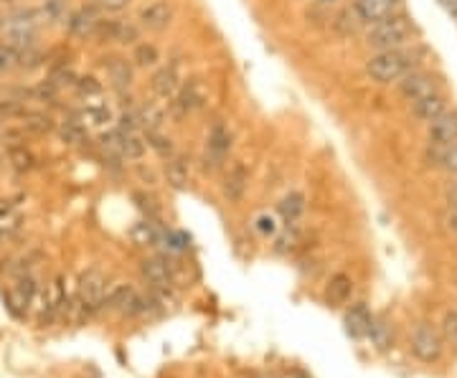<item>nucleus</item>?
I'll use <instances>...</instances> for the list:
<instances>
[{
	"label": "nucleus",
	"instance_id": "obj_23",
	"mask_svg": "<svg viewBox=\"0 0 457 378\" xmlns=\"http://www.w3.org/2000/svg\"><path fill=\"white\" fill-rule=\"evenodd\" d=\"M74 120L89 132L92 127H105V125L112 120V112L102 105H89V107H84V110L76 112Z\"/></svg>",
	"mask_w": 457,
	"mask_h": 378
},
{
	"label": "nucleus",
	"instance_id": "obj_29",
	"mask_svg": "<svg viewBox=\"0 0 457 378\" xmlns=\"http://www.w3.org/2000/svg\"><path fill=\"white\" fill-rule=\"evenodd\" d=\"M24 130L26 132H34V135H46V132H53L56 130V122H53V117L43 115V112H24Z\"/></svg>",
	"mask_w": 457,
	"mask_h": 378
},
{
	"label": "nucleus",
	"instance_id": "obj_43",
	"mask_svg": "<svg viewBox=\"0 0 457 378\" xmlns=\"http://www.w3.org/2000/svg\"><path fill=\"white\" fill-rule=\"evenodd\" d=\"M445 196H447V204H450L452 209H457V175H455V181H452L450 186H447Z\"/></svg>",
	"mask_w": 457,
	"mask_h": 378
},
{
	"label": "nucleus",
	"instance_id": "obj_12",
	"mask_svg": "<svg viewBox=\"0 0 457 378\" xmlns=\"http://www.w3.org/2000/svg\"><path fill=\"white\" fill-rule=\"evenodd\" d=\"M353 11L359 13L361 23H379V21H386V18L396 16L399 13V0H356L353 3Z\"/></svg>",
	"mask_w": 457,
	"mask_h": 378
},
{
	"label": "nucleus",
	"instance_id": "obj_41",
	"mask_svg": "<svg viewBox=\"0 0 457 378\" xmlns=\"http://www.w3.org/2000/svg\"><path fill=\"white\" fill-rule=\"evenodd\" d=\"M97 6L107 13H122L130 6V0H97Z\"/></svg>",
	"mask_w": 457,
	"mask_h": 378
},
{
	"label": "nucleus",
	"instance_id": "obj_20",
	"mask_svg": "<svg viewBox=\"0 0 457 378\" xmlns=\"http://www.w3.org/2000/svg\"><path fill=\"white\" fill-rule=\"evenodd\" d=\"M165 181H168L175 191H183V188L188 186V181H191V165H188V160H185L183 155H178V152L165 160Z\"/></svg>",
	"mask_w": 457,
	"mask_h": 378
},
{
	"label": "nucleus",
	"instance_id": "obj_19",
	"mask_svg": "<svg viewBox=\"0 0 457 378\" xmlns=\"http://www.w3.org/2000/svg\"><path fill=\"white\" fill-rule=\"evenodd\" d=\"M133 61H128V58H112L110 64H107V79H110L112 89L120 94H125L130 87H133Z\"/></svg>",
	"mask_w": 457,
	"mask_h": 378
},
{
	"label": "nucleus",
	"instance_id": "obj_33",
	"mask_svg": "<svg viewBox=\"0 0 457 378\" xmlns=\"http://www.w3.org/2000/svg\"><path fill=\"white\" fill-rule=\"evenodd\" d=\"M138 41H140V26L133 23V21H122V18H117L115 43H122V46H135Z\"/></svg>",
	"mask_w": 457,
	"mask_h": 378
},
{
	"label": "nucleus",
	"instance_id": "obj_17",
	"mask_svg": "<svg viewBox=\"0 0 457 378\" xmlns=\"http://www.w3.org/2000/svg\"><path fill=\"white\" fill-rule=\"evenodd\" d=\"M135 115H138V122L143 132L163 130V125L168 120V110H165L160 102H143L140 107H135Z\"/></svg>",
	"mask_w": 457,
	"mask_h": 378
},
{
	"label": "nucleus",
	"instance_id": "obj_27",
	"mask_svg": "<svg viewBox=\"0 0 457 378\" xmlns=\"http://www.w3.org/2000/svg\"><path fill=\"white\" fill-rule=\"evenodd\" d=\"M133 64L138 69H153L160 64V48L150 41H138L133 46Z\"/></svg>",
	"mask_w": 457,
	"mask_h": 378
},
{
	"label": "nucleus",
	"instance_id": "obj_21",
	"mask_svg": "<svg viewBox=\"0 0 457 378\" xmlns=\"http://www.w3.org/2000/svg\"><path fill=\"white\" fill-rule=\"evenodd\" d=\"M371 322H374V317H371V313L366 310L364 303L353 305V308L348 310V315H346V330H348V335L356 337V340H359V337L369 335Z\"/></svg>",
	"mask_w": 457,
	"mask_h": 378
},
{
	"label": "nucleus",
	"instance_id": "obj_35",
	"mask_svg": "<svg viewBox=\"0 0 457 378\" xmlns=\"http://www.w3.org/2000/svg\"><path fill=\"white\" fill-rule=\"evenodd\" d=\"M369 337H371V340H374V345H376L379 350L391 348V343H394V332H391V327H389L384 320H374V322H371Z\"/></svg>",
	"mask_w": 457,
	"mask_h": 378
},
{
	"label": "nucleus",
	"instance_id": "obj_9",
	"mask_svg": "<svg viewBox=\"0 0 457 378\" xmlns=\"http://www.w3.org/2000/svg\"><path fill=\"white\" fill-rule=\"evenodd\" d=\"M411 353L417 355L419 361H424V363L440 361V355H442L440 332L434 330L432 325H427V322L417 325V330L411 332Z\"/></svg>",
	"mask_w": 457,
	"mask_h": 378
},
{
	"label": "nucleus",
	"instance_id": "obj_26",
	"mask_svg": "<svg viewBox=\"0 0 457 378\" xmlns=\"http://www.w3.org/2000/svg\"><path fill=\"white\" fill-rule=\"evenodd\" d=\"M351 290H353V282L348 274H336V277H330L328 287H325V300L330 305H343L351 297Z\"/></svg>",
	"mask_w": 457,
	"mask_h": 378
},
{
	"label": "nucleus",
	"instance_id": "obj_32",
	"mask_svg": "<svg viewBox=\"0 0 457 378\" xmlns=\"http://www.w3.org/2000/svg\"><path fill=\"white\" fill-rule=\"evenodd\" d=\"M145 140H148V147L155 150L163 160H168L170 155H175V145H173V137L165 135L163 130H155V132H145Z\"/></svg>",
	"mask_w": 457,
	"mask_h": 378
},
{
	"label": "nucleus",
	"instance_id": "obj_3",
	"mask_svg": "<svg viewBox=\"0 0 457 378\" xmlns=\"http://www.w3.org/2000/svg\"><path fill=\"white\" fill-rule=\"evenodd\" d=\"M38 11H34V8H18L11 16H6L3 36H6L8 46H13L16 51L34 48L36 38H38Z\"/></svg>",
	"mask_w": 457,
	"mask_h": 378
},
{
	"label": "nucleus",
	"instance_id": "obj_16",
	"mask_svg": "<svg viewBox=\"0 0 457 378\" xmlns=\"http://www.w3.org/2000/svg\"><path fill=\"white\" fill-rule=\"evenodd\" d=\"M99 11L102 8L99 6H84L79 8V11H74L69 18H66V26H69V33L76 36V38H92L94 31H97L99 21H102V16H99Z\"/></svg>",
	"mask_w": 457,
	"mask_h": 378
},
{
	"label": "nucleus",
	"instance_id": "obj_47",
	"mask_svg": "<svg viewBox=\"0 0 457 378\" xmlns=\"http://www.w3.org/2000/svg\"><path fill=\"white\" fill-rule=\"evenodd\" d=\"M6 3H13V0H6Z\"/></svg>",
	"mask_w": 457,
	"mask_h": 378
},
{
	"label": "nucleus",
	"instance_id": "obj_30",
	"mask_svg": "<svg viewBox=\"0 0 457 378\" xmlns=\"http://www.w3.org/2000/svg\"><path fill=\"white\" fill-rule=\"evenodd\" d=\"M279 214L287 224H297V219L305 214V196L302 193H287L279 201Z\"/></svg>",
	"mask_w": 457,
	"mask_h": 378
},
{
	"label": "nucleus",
	"instance_id": "obj_13",
	"mask_svg": "<svg viewBox=\"0 0 457 378\" xmlns=\"http://www.w3.org/2000/svg\"><path fill=\"white\" fill-rule=\"evenodd\" d=\"M429 145L447 147L457 142V110H445L437 120H432L427 127Z\"/></svg>",
	"mask_w": 457,
	"mask_h": 378
},
{
	"label": "nucleus",
	"instance_id": "obj_37",
	"mask_svg": "<svg viewBox=\"0 0 457 378\" xmlns=\"http://www.w3.org/2000/svg\"><path fill=\"white\" fill-rule=\"evenodd\" d=\"M18 61H21V51L8 46L6 41L0 43V74H8V71L18 69Z\"/></svg>",
	"mask_w": 457,
	"mask_h": 378
},
{
	"label": "nucleus",
	"instance_id": "obj_14",
	"mask_svg": "<svg viewBox=\"0 0 457 378\" xmlns=\"http://www.w3.org/2000/svg\"><path fill=\"white\" fill-rule=\"evenodd\" d=\"M107 308L117 310V313H125V315H140L148 310V303L143 297L133 290L130 285H117L112 292H107Z\"/></svg>",
	"mask_w": 457,
	"mask_h": 378
},
{
	"label": "nucleus",
	"instance_id": "obj_24",
	"mask_svg": "<svg viewBox=\"0 0 457 378\" xmlns=\"http://www.w3.org/2000/svg\"><path fill=\"white\" fill-rule=\"evenodd\" d=\"M133 241L138 246H158L163 241V231L153 219H143L133 226Z\"/></svg>",
	"mask_w": 457,
	"mask_h": 378
},
{
	"label": "nucleus",
	"instance_id": "obj_18",
	"mask_svg": "<svg viewBox=\"0 0 457 378\" xmlns=\"http://www.w3.org/2000/svg\"><path fill=\"white\" fill-rule=\"evenodd\" d=\"M117 137H120V152L125 160H143L148 152V140H145L143 130H117Z\"/></svg>",
	"mask_w": 457,
	"mask_h": 378
},
{
	"label": "nucleus",
	"instance_id": "obj_44",
	"mask_svg": "<svg viewBox=\"0 0 457 378\" xmlns=\"http://www.w3.org/2000/svg\"><path fill=\"white\" fill-rule=\"evenodd\" d=\"M447 226H450V231L457 233V209H452V214L447 216Z\"/></svg>",
	"mask_w": 457,
	"mask_h": 378
},
{
	"label": "nucleus",
	"instance_id": "obj_46",
	"mask_svg": "<svg viewBox=\"0 0 457 378\" xmlns=\"http://www.w3.org/2000/svg\"><path fill=\"white\" fill-rule=\"evenodd\" d=\"M323 3H336V0H323Z\"/></svg>",
	"mask_w": 457,
	"mask_h": 378
},
{
	"label": "nucleus",
	"instance_id": "obj_15",
	"mask_svg": "<svg viewBox=\"0 0 457 378\" xmlns=\"http://www.w3.org/2000/svg\"><path fill=\"white\" fill-rule=\"evenodd\" d=\"M140 274L143 280L153 287V290H168L173 285V272H170V264L163 259V256H148L140 264Z\"/></svg>",
	"mask_w": 457,
	"mask_h": 378
},
{
	"label": "nucleus",
	"instance_id": "obj_5",
	"mask_svg": "<svg viewBox=\"0 0 457 378\" xmlns=\"http://www.w3.org/2000/svg\"><path fill=\"white\" fill-rule=\"evenodd\" d=\"M234 137L232 130L226 127L224 122H214L211 130L206 132V147H203V170H214L224 168L226 160H229V152H232Z\"/></svg>",
	"mask_w": 457,
	"mask_h": 378
},
{
	"label": "nucleus",
	"instance_id": "obj_36",
	"mask_svg": "<svg viewBox=\"0 0 457 378\" xmlns=\"http://www.w3.org/2000/svg\"><path fill=\"white\" fill-rule=\"evenodd\" d=\"M58 135H61V137H64V142H69V145H79V142L87 140V130L81 127L74 117H71V120H66V122H61Z\"/></svg>",
	"mask_w": 457,
	"mask_h": 378
},
{
	"label": "nucleus",
	"instance_id": "obj_42",
	"mask_svg": "<svg viewBox=\"0 0 457 378\" xmlns=\"http://www.w3.org/2000/svg\"><path fill=\"white\" fill-rule=\"evenodd\" d=\"M257 231L265 233V236H269V233L277 231V224H274L272 216H260V219H257Z\"/></svg>",
	"mask_w": 457,
	"mask_h": 378
},
{
	"label": "nucleus",
	"instance_id": "obj_6",
	"mask_svg": "<svg viewBox=\"0 0 457 378\" xmlns=\"http://www.w3.org/2000/svg\"><path fill=\"white\" fill-rule=\"evenodd\" d=\"M76 295H79V305L84 313H97L107 303V277L99 269H87L79 277Z\"/></svg>",
	"mask_w": 457,
	"mask_h": 378
},
{
	"label": "nucleus",
	"instance_id": "obj_28",
	"mask_svg": "<svg viewBox=\"0 0 457 378\" xmlns=\"http://www.w3.org/2000/svg\"><path fill=\"white\" fill-rule=\"evenodd\" d=\"M429 157H432L437 168H442L445 173L457 175V142L447 147H437V145H429Z\"/></svg>",
	"mask_w": 457,
	"mask_h": 378
},
{
	"label": "nucleus",
	"instance_id": "obj_39",
	"mask_svg": "<svg viewBox=\"0 0 457 378\" xmlns=\"http://www.w3.org/2000/svg\"><path fill=\"white\" fill-rule=\"evenodd\" d=\"M43 16H46V21H64V18H69L66 16V3L64 0H46Z\"/></svg>",
	"mask_w": 457,
	"mask_h": 378
},
{
	"label": "nucleus",
	"instance_id": "obj_25",
	"mask_svg": "<svg viewBox=\"0 0 457 378\" xmlns=\"http://www.w3.org/2000/svg\"><path fill=\"white\" fill-rule=\"evenodd\" d=\"M34 295H36V282L31 280V277H24V280L18 282L16 285V290L8 295V300H11V310L16 315H21L26 308L31 305V300H34Z\"/></svg>",
	"mask_w": 457,
	"mask_h": 378
},
{
	"label": "nucleus",
	"instance_id": "obj_10",
	"mask_svg": "<svg viewBox=\"0 0 457 378\" xmlns=\"http://www.w3.org/2000/svg\"><path fill=\"white\" fill-rule=\"evenodd\" d=\"M180 84H183V76H180L178 61H168V64L158 66V71L153 74L150 89L160 102H170L178 94Z\"/></svg>",
	"mask_w": 457,
	"mask_h": 378
},
{
	"label": "nucleus",
	"instance_id": "obj_22",
	"mask_svg": "<svg viewBox=\"0 0 457 378\" xmlns=\"http://www.w3.org/2000/svg\"><path fill=\"white\" fill-rule=\"evenodd\" d=\"M445 110H447V97L442 92H437V94H432V97L422 99V102L414 105V117L429 125L432 120H437Z\"/></svg>",
	"mask_w": 457,
	"mask_h": 378
},
{
	"label": "nucleus",
	"instance_id": "obj_38",
	"mask_svg": "<svg viewBox=\"0 0 457 378\" xmlns=\"http://www.w3.org/2000/svg\"><path fill=\"white\" fill-rule=\"evenodd\" d=\"M76 92L81 94V97H99L102 94V82H97L94 76H81V79H76L74 82Z\"/></svg>",
	"mask_w": 457,
	"mask_h": 378
},
{
	"label": "nucleus",
	"instance_id": "obj_31",
	"mask_svg": "<svg viewBox=\"0 0 457 378\" xmlns=\"http://www.w3.org/2000/svg\"><path fill=\"white\" fill-rule=\"evenodd\" d=\"M8 163L16 173H29L36 168V157L26 145H11L8 147Z\"/></svg>",
	"mask_w": 457,
	"mask_h": 378
},
{
	"label": "nucleus",
	"instance_id": "obj_1",
	"mask_svg": "<svg viewBox=\"0 0 457 378\" xmlns=\"http://www.w3.org/2000/svg\"><path fill=\"white\" fill-rule=\"evenodd\" d=\"M409 71H414V53L406 48L374 51L366 61V74L376 84H399Z\"/></svg>",
	"mask_w": 457,
	"mask_h": 378
},
{
	"label": "nucleus",
	"instance_id": "obj_40",
	"mask_svg": "<svg viewBox=\"0 0 457 378\" xmlns=\"http://www.w3.org/2000/svg\"><path fill=\"white\" fill-rule=\"evenodd\" d=\"M442 335H445L450 343H457V313L455 310L445 315V320H442Z\"/></svg>",
	"mask_w": 457,
	"mask_h": 378
},
{
	"label": "nucleus",
	"instance_id": "obj_34",
	"mask_svg": "<svg viewBox=\"0 0 457 378\" xmlns=\"http://www.w3.org/2000/svg\"><path fill=\"white\" fill-rule=\"evenodd\" d=\"M21 221H24V219H21V214H18L13 206H0V238L16 233Z\"/></svg>",
	"mask_w": 457,
	"mask_h": 378
},
{
	"label": "nucleus",
	"instance_id": "obj_11",
	"mask_svg": "<svg viewBox=\"0 0 457 378\" xmlns=\"http://www.w3.org/2000/svg\"><path fill=\"white\" fill-rule=\"evenodd\" d=\"M247 188H249V168L242 160H234L224 170V183H221L224 198L229 204H242V198L247 196Z\"/></svg>",
	"mask_w": 457,
	"mask_h": 378
},
{
	"label": "nucleus",
	"instance_id": "obj_7",
	"mask_svg": "<svg viewBox=\"0 0 457 378\" xmlns=\"http://www.w3.org/2000/svg\"><path fill=\"white\" fill-rule=\"evenodd\" d=\"M175 18V6L170 0H150L145 3L138 13V26L145 31H153V33H163L173 26Z\"/></svg>",
	"mask_w": 457,
	"mask_h": 378
},
{
	"label": "nucleus",
	"instance_id": "obj_4",
	"mask_svg": "<svg viewBox=\"0 0 457 378\" xmlns=\"http://www.w3.org/2000/svg\"><path fill=\"white\" fill-rule=\"evenodd\" d=\"M206 102H209V92H206L201 79H188V82L180 84L178 94L168 102V117H173L175 122H180L185 117L203 110Z\"/></svg>",
	"mask_w": 457,
	"mask_h": 378
},
{
	"label": "nucleus",
	"instance_id": "obj_2",
	"mask_svg": "<svg viewBox=\"0 0 457 378\" xmlns=\"http://www.w3.org/2000/svg\"><path fill=\"white\" fill-rule=\"evenodd\" d=\"M411 23L409 18L404 16H391L386 21H379V23L369 26L366 31V43H369L374 51H391V48H404L411 38Z\"/></svg>",
	"mask_w": 457,
	"mask_h": 378
},
{
	"label": "nucleus",
	"instance_id": "obj_45",
	"mask_svg": "<svg viewBox=\"0 0 457 378\" xmlns=\"http://www.w3.org/2000/svg\"><path fill=\"white\" fill-rule=\"evenodd\" d=\"M3 26H6V16L0 13V31H3Z\"/></svg>",
	"mask_w": 457,
	"mask_h": 378
},
{
	"label": "nucleus",
	"instance_id": "obj_8",
	"mask_svg": "<svg viewBox=\"0 0 457 378\" xmlns=\"http://www.w3.org/2000/svg\"><path fill=\"white\" fill-rule=\"evenodd\" d=\"M399 92L406 102L417 105L422 99L440 92V82H437V76L429 74V71H409L399 82Z\"/></svg>",
	"mask_w": 457,
	"mask_h": 378
}]
</instances>
